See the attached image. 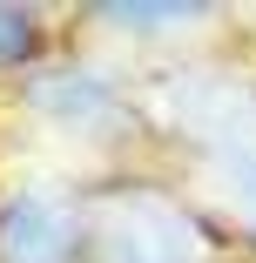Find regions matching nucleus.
Here are the masks:
<instances>
[{
  "label": "nucleus",
  "instance_id": "1",
  "mask_svg": "<svg viewBox=\"0 0 256 263\" xmlns=\"http://www.w3.org/2000/svg\"><path fill=\"white\" fill-rule=\"evenodd\" d=\"M88 263H223L202 209L155 176H115L81 189Z\"/></svg>",
  "mask_w": 256,
  "mask_h": 263
},
{
  "label": "nucleus",
  "instance_id": "2",
  "mask_svg": "<svg viewBox=\"0 0 256 263\" xmlns=\"http://www.w3.org/2000/svg\"><path fill=\"white\" fill-rule=\"evenodd\" d=\"M21 108L41 115L47 128H61V135H128V88H122L115 68H101V61L27 68Z\"/></svg>",
  "mask_w": 256,
  "mask_h": 263
},
{
  "label": "nucleus",
  "instance_id": "3",
  "mask_svg": "<svg viewBox=\"0 0 256 263\" xmlns=\"http://www.w3.org/2000/svg\"><path fill=\"white\" fill-rule=\"evenodd\" d=\"M0 263H88L81 196L41 182L0 189Z\"/></svg>",
  "mask_w": 256,
  "mask_h": 263
},
{
  "label": "nucleus",
  "instance_id": "4",
  "mask_svg": "<svg viewBox=\"0 0 256 263\" xmlns=\"http://www.w3.org/2000/svg\"><path fill=\"white\" fill-rule=\"evenodd\" d=\"M88 21L115 27V34H128V41H175V34L209 27L216 7H209V0H94Z\"/></svg>",
  "mask_w": 256,
  "mask_h": 263
},
{
  "label": "nucleus",
  "instance_id": "5",
  "mask_svg": "<svg viewBox=\"0 0 256 263\" xmlns=\"http://www.w3.org/2000/svg\"><path fill=\"white\" fill-rule=\"evenodd\" d=\"M41 54V14L34 7H0V74H21Z\"/></svg>",
  "mask_w": 256,
  "mask_h": 263
}]
</instances>
